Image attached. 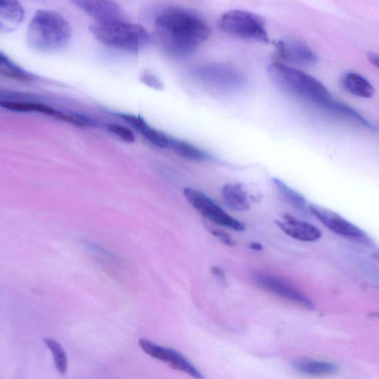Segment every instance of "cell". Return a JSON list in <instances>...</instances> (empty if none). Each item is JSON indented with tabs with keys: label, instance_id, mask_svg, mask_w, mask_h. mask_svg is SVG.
<instances>
[{
	"label": "cell",
	"instance_id": "cell-1",
	"mask_svg": "<svg viewBox=\"0 0 379 379\" xmlns=\"http://www.w3.org/2000/svg\"><path fill=\"white\" fill-rule=\"evenodd\" d=\"M159 41L171 55L183 58L193 53L211 35L208 23L191 10L172 6L161 9L154 20Z\"/></svg>",
	"mask_w": 379,
	"mask_h": 379
},
{
	"label": "cell",
	"instance_id": "cell-2",
	"mask_svg": "<svg viewBox=\"0 0 379 379\" xmlns=\"http://www.w3.org/2000/svg\"><path fill=\"white\" fill-rule=\"evenodd\" d=\"M268 74L272 82L284 92L328 113L337 102L318 79L295 67L274 62L268 67Z\"/></svg>",
	"mask_w": 379,
	"mask_h": 379
},
{
	"label": "cell",
	"instance_id": "cell-3",
	"mask_svg": "<svg viewBox=\"0 0 379 379\" xmlns=\"http://www.w3.org/2000/svg\"><path fill=\"white\" fill-rule=\"evenodd\" d=\"M72 35L70 23L60 13L43 9L37 11L29 22L27 42L39 52L56 53L69 44Z\"/></svg>",
	"mask_w": 379,
	"mask_h": 379
},
{
	"label": "cell",
	"instance_id": "cell-4",
	"mask_svg": "<svg viewBox=\"0 0 379 379\" xmlns=\"http://www.w3.org/2000/svg\"><path fill=\"white\" fill-rule=\"evenodd\" d=\"M90 31L102 44L130 52H138L151 43V36L143 27L127 20L95 23Z\"/></svg>",
	"mask_w": 379,
	"mask_h": 379
},
{
	"label": "cell",
	"instance_id": "cell-5",
	"mask_svg": "<svg viewBox=\"0 0 379 379\" xmlns=\"http://www.w3.org/2000/svg\"><path fill=\"white\" fill-rule=\"evenodd\" d=\"M219 27L224 33L236 38L265 44L270 41L265 21L250 11H229L221 17Z\"/></svg>",
	"mask_w": 379,
	"mask_h": 379
},
{
	"label": "cell",
	"instance_id": "cell-6",
	"mask_svg": "<svg viewBox=\"0 0 379 379\" xmlns=\"http://www.w3.org/2000/svg\"><path fill=\"white\" fill-rule=\"evenodd\" d=\"M193 76L202 85L222 92H232L246 87L247 79L234 67L221 64L199 66L193 71Z\"/></svg>",
	"mask_w": 379,
	"mask_h": 379
},
{
	"label": "cell",
	"instance_id": "cell-7",
	"mask_svg": "<svg viewBox=\"0 0 379 379\" xmlns=\"http://www.w3.org/2000/svg\"><path fill=\"white\" fill-rule=\"evenodd\" d=\"M184 194L191 205L212 222L241 232L245 225L227 213L205 194L192 187L184 189Z\"/></svg>",
	"mask_w": 379,
	"mask_h": 379
},
{
	"label": "cell",
	"instance_id": "cell-8",
	"mask_svg": "<svg viewBox=\"0 0 379 379\" xmlns=\"http://www.w3.org/2000/svg\"><path fill=\"white\" fill-rule=\"evenodd\" d=\"M0 107L4 109L22 113H38L66 121L79 127L96 126V121L78 114L66 113L51 106L33 101L19 100H0Z\"/></svg>",
	"mask_w": 379,
	"mask_h": 379
},
{
	"label": "cell",
	"instance_id": "cell-9",
	"mask_svg": "<svg viewBox=\"0 0 379 379\" xmlns=\"http://www.w3.org/2000/svg\"><path fill=\"white\" fill-rule=\"evenodd\" d=\"M309 210L330 231L362 245L371 246L372 241L363 230L349 222L333 211L317 205L309 206Z\"/></svg>",
	"mask_w": 379,
	"mask_h": 379
},
{
	"label": "cell",
	"instance_id": "cell-10",
	"mask_svg": "<svg viewBox=\"0 0 379 379\" xmlns=\"http://www.w3.org/2000/svg\"><path fill=\"white\" fill-rule=\"evenodd\" d=\"M252 277L256 286L270 293L306 309L312 310L315 307L314 302L306 295L280 277L263 272L254 273Z\"/></svg>",
	"mask_w": 379,
	"mask_h": 379
},
{
	"label": "cell",
	"instance_id": "cell-11",
	"mask_svg": "<svg viewBox=\"0 0 379 379\" xmlns=\"http://www.w3.org/2000/svg\"><path fill=\"white\" fill-rule=\"evenodd\" d=\"M139 345L145 354L167 363L171 368L183 372L196 379H204V375L194 365L177 350L161 347L145 338H140Z\"/></svg>",
	"mask_w": 379,
	"mask_h": 379
},
{
	"label": "cell",
	"instance_id": "cell-12",
	"mask_svg": "<svg viewBox=\"0 0 379 379\" xmlns=\"http://www.w3.org/2000/svg\"><path fill=\"white\" fill-rule=\"evenodd\" d=\"M280 59L291 65L312 67L317 65V53L306 44L294 39L279 40L274 44Z\"/></svg>",
	"mask_w": 379,
	"mask_h": 379
},
{
	"label": "cell",
	"instance_id": "cell-13",
	"mask_svg": "<svg viewBox=\"0 0 379 379\" xmlns=\"http://www.w3.org/2000/svg\"><path fill=\"white\" fill-rule=\"evenodd\" d=\"M74 4L98 24L126 20L123 9L107 0H78Z\"/></svg>",
	"mask_w": 379,
	"mask_h": 379
},
{
	"label": "cell",
	"instance_id": "cell-14",
	"mask_svg": "<svg viewBox=\"0 0 379 379\" xmlns=\"http://www.w3.org/2000/svg\"><path fill=\"white\" fill-rule=\"evenodd\" d=\"M276 224L290 237L301 241L313 242L321 237V232L316 226L298 220L293 216L286 214Z\"/></svg>",
	"mask_w": 379,
	"mask_h": 379
},
{
	"label": "cell",
	"instance_id": "cell-15",
	"mask_svg": "<svg viewBox=\"0 0 379 379\" xmlns=\"http://www.w3.org/2000/svg\"><path fill=\"white\" fill-rule=\"evenodd\" d=\"M118 116L131 124L151 144L160 148L168 147L171 138L164 132L147 124V121L140 116L121 113L119 114Z\"/></svg>",
	"mask_w": 379,
	"mask_h": 379
},
{
	"label": "cell",
	"instance_id": "cell-16",
	"mask_svg": "<svg viewBox=\"0 0 379 379\" xmlns=\"http://www.w3.org/2000/svg\"><path fill=\"white\" fill-rule=\"evenodd\" d=\"M25 18V10L20 2L0 0V32L15 31Z\"/></svg>",
	"mask_w": 379,
	"mask_h": 379
},
{
	"label": "cell",
	"instance_id": "cell-17",
	"mask_svg": "<svg viewBox=\"0 0 379 379\" xmlns=\"http://www.w3.org/2000/svg\"><path fill=\"white\" fill-rule=\"evenodd\" d=\"M225 205L234 211H246L250 208L248 197L240 184H227L222 189Z\"/></svg>",
	"mask_w": 379,
	"mask_h": 379
},
{
	"label": "cell",
	"instance_id": "cell-18",
	"mask_svg": "<svg viewBox=\"0 0 379 379\" xmlns=\"http://www.w3.org/2000/svg\"><path fill=\"white\" fill-rule=\"evenodd\" d=\"M343 86L349 93L356 97L369 99L374 96L373 86L366 78L357 73L346 74L343 78Z\"/></svg>",
	"mask_w": 379,
	"mask_h": 379
},
{
	"label": "cell",
	"instance_id": "cell-19",
	"mask_svg": "<svg viewBox=\"0 0 379 379\" xmlns=\"http://www.w3.org/2000/svg\"><path fill=\"white\" fill-rule=\"evenodd\" d=\"M293 365L297 371L307 375H328L337 371L336 365L333 363L309 359L296 360Z\"/></svg>",
	"mask_w": 379,
	"mask_h": 379
},
{
	"label": "cell",
	"instance_id": "cell-20",
	"mask_svg": "<svg viewBox=\"0 0 379 379\" xmlns=\"http://www.w3.org/2000/svg\"><path fill=\"white\" fill-rule=\"evenodd\" d=\"M168 148L181 157L192 161H206L211 159L209 154L201 149L178 139L171 138Z\"/></svg>",
	"mask_w": 379,
	"mask_h": 379
},
{
	"label": "cell",
	"instance_id": "cell-21",
	"mask_svg": "<svg viewBox=\"0 0 379 379\" xmlns=\"http://www.w3.org/2000/svg\"><path fill=\"white\" fill-rule=\"evenodd\" d=\"M0 73L4 76L22 81L36 79V77L22 69L21 67L1 52H0Z\"/></svg>",
	"mask_w": 379,
	"mask_h": 379
},
{
	"label": "cell",
	"instance_id": "cell-22",
	"mask_svg": "<svg viewBox=\"0 0 379 379\" xmlns=\"http://www.w3.org/2000/svg\"><path fill=\"white\" fill-rule=\"evenodd\" d=\"M44 341L51 352L58 371L61 375H65L67 371V363H69L65 350L58 342L52 338H46Z\"/></svg>",
	"mask_w": 379,
	"mask_h": 379
},
{
	"label": "cell",
	"instance_id": "cell-23",
	"mask_svg": "<svg viewBox=\"0 0 379 379\" xmlns=\"http://www.w3.org/2000/svg\"><path fill=\"white\" fill-rule=\"evenodd\" d=\"M273 182L286 199L297 208L305 210L307 207L305 199L300 193H298L293 188L277 178L273 179Z\"/></svg>",
	"mask_w": 379,
	"mask_h": 379
},
{
	"label": "cell",
	"instance_id": "cell-24",
	"mask_svg": "<svg viewBox=\"0 0 379 379\" xmlns=\"http://www.w3.org/2000/svg\"><path fill=\"white\" fill-rule=\"evenodd\" d=\"M106 128L117 138L128 143H133L136 140L132 131L126 126L118 124H107Z\"/></svg>",
	"mask_w": 379,
	"mask_h": 379
},
{
	"label": "cell",
	"instance_id": "cell-25",
	"mask_svg": "<svg viewBox=\"0 0 379 379\" xmlns=\"http://www.w3.org/2000/svg\"><path fill=\"white\" fill-rule=\"evenodd\" d=\"M209 231L213 236L218 237L223 243H225V245L229 246H234L235 245L234 239L227 234L221 231V230L211 227Z\"/></svg>",
	"mask_w": 379,
	"mask_h": 379
},
{
	"label": "cell",
	"instance_id": "cell-26",
	"mask_svg": "<svg viewBox=\"0 0 379 379\" xmlns=\"http://www.w3.org/2000/svg\"><path fill=\"white\" fill-rule=\"evenodd\" d=\"M142 82L154 88H162L161 84L159 82V80L151 73H145L142 76Z\"/></svg>",
	"mask_w": 379,
	"mask_h": 379
},
{
	"label": "cell",
	"instance_id": "cell-27",
	"mask_svg": "<svg viewBox=\"0 0 379 379\" xmlns=\"http://www.w3.org/2000/svg\"><path fill=\"white\" fill-rule=\"evenodd\" d=\"M368 60L373 65L375 66L376 67H378V57L377 53L374 52L369 53Z\"/></svg>",
	"mask_w": 379,
	"mask_h": 379
}]
</instances>
